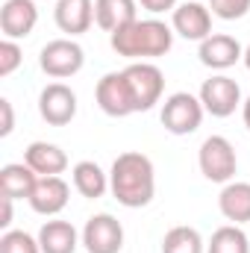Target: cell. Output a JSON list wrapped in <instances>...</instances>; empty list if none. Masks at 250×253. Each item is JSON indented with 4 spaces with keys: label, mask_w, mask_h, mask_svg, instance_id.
<instances>
[{
    "label": "cell",
    "mask_w": 250,
    "mask_h": 253,
    "mask_svg": "<svg viewBox=\"0 0 250 253\" xmlns=\"http://www.w3.org/2000/svg\"><path fill=\"white\" fill-rule=\"evenodd\" d=\"M109 191L126 209H141L156 194V168L150 156L138 150H126L112 162L109 171Z\"/></svg>",
    "instance_id": "1"
},
{
    "label": "cell",
    "mask_w": 250,
    "mask_h": 253,
    "mask_svg": "<svg viewBox=\"0 0 250 253\" xmlns=\"http://www.w3.org/2000/svg\"><path fill=\"white\" fill-rule=\"evenodd\" d=\"M109 44L118 56L132 59V62L159 59L174 47V30L159 18H135L132 24L109 36Z\"/></svg>",
    "instance_id": "2"
},
{
    "label": "cell",
    "mask_w": 250,
    "mask_h": 253,
    "mask_svg": "<svg viewBox=\"0 0 250 253\" xmlns=\"http://www.w3.org/2000/svg\"><path fill=\"white\" fill-rule=\"evenodd\" d=\"M197 165H200V174L209 180V183H233L236 171H239V156H236V147L230 144V138L224 135H209L203 144H200V153H197Z\"/></svg>",
    "instance_id": "3"
},
{
    "label": "cell",
    "mask_w": 250,
    "mask_h": 253,
    "mask_svg": "<svg viewBox=\"0 0 250 253\" xmlns=\"http://www.w3.org/2000/svg\"><path fill=\"white\" fill-rule=\"evenodd\" d=\"M124 80L132 97L135 112H147L162 100L165 91V74L153 62H129L124 68Z\"/></svg>",
    "instance_id": "4"
},
{
    "label": "cell",
    "mask_w": 250,
    "mask_h": 253,
    "mask_svg": "<svg viewBox=\"0 0 250 253\" xmlns=\"http://www.w3.org/2000/svg\"><path fill=\"white\" fill-rule=\"evenodd\" d=\"M39 65H42V71H44L47 77H53V80H68V77H74V74L83 71L85 53H83V47H80L74 39H53V42H47V44L42 47Z\"/></svg>",
    "instance_id": "5"
},
{
    "label": "cell",
    "mask_w": 250,
    "mask_h": 253,
    "mask_svg": "<svg viewBox=\"0 0 250 253\" xmlns=\"http://www.w3.org/2000/svg\"><path fill=\"white\" fill-rule=\"evenodd\" d=\"M203 115H206V109H203L200 97H194L188 91H177V94L165 97V103H162V126L174 135L194 132L203 124Z\"/></svg>",
    "instance_id": "6"
},
{
    "label": "cell",
    "mask_w": 250,
    "mask_h": 253,
    "mask_svg": "<svg viewBox=\"0 0 250 253\" xmlns=\"http://www.w3.org/2000/svg\"><path fill=\"white\" fill-rule=\"evenodd\" d=\"M200 103L203 109L212 115V118H230L239 103H242V88L233 77L227 74H218V77H209L203 85H200Z\"/></svg>",
    "instance_id": "7"
},
{
    "label": "cell",
    "mask_w": 250,
    "mask_h": 253,
    "mask_svg": "<svg viewBox=\"0 0 250 253\" xmlns=\"http://www.w3.org/2000/svg\"><path fill=\"white\" fill-rule=\"evenodd\" d=\"M83 245L88 253H121V248H124L121 221L109 212L91 215L83 227Z\"/></svg>",
    "instance_id": "8"
},
{
    "label": "cell",
    "mask_w": 250,
    "mask_h": 253,
    "mask_svg": "<svg viewBox=\"0 0 250 253\" xmlns=\"http://www.w3.org/2000/svg\"><path fill=\"white\" fill-rule=\"evenodd\" d=\"M94 97H97V106L109 118H126V115L135 112L129 88H126V80H124V71H109L106 77H100L97 88H94Z\"/></svg>",
    "instance_id": "9"
},
{
    "label": "cell",
    "mask_w": 250,
    "mask_h": 253,
    "mask_svg": "<svg viewBox=\"0 0 250 253\" xmlns=\"http://www.w3.org/2000/svg\"><path fill=\"white\" fill-rule=\"evenodd\" d=\"M39 112L50 126H65L77 115V94L65 83H50L39 94Z\"/></svg>",
    "instance_id": "10"
},
{
    "label": "cell",
    "mask_w": 250,
    "mask_h": 253,
    "mask_svg": "<svg viewBox=\"0 0 250 253\" xmlns=\"http://www.w3.org/2000/svg\"><path fill=\"white\" fill-rule=\"evenodd\" d=\"M197 56H200V62L206 65V68H212V71H227L239 59H245V50H242L239 39H233L227 33H212L209 39L200 42Z\"/></svg>",
    "instance_id": "11"
},
{
    "label": "cell",
    "mask_w": 250,
    "mask_h": 253,
    "mask_svg": "<svg viewBox=\"0 0 250 253\" xmlns=\"http://www.w3.org/2000/svg\"><path fill=\"white\" fill-rule=\"evenodd\" d=\"M39 24V9L36 0H6L0 6V30L6 39L18 42L27 39Z\"/></svg>",
    "instance_id": "12"
},
{
    "label": "cell",
    "mask_w": 250,
    "mask_h": 253,
    "mask_svg": "<svg viewBox=\"0 0 250 253\" xmlns=\"http://www.w3.org/2000/svg\"><path fill=\"white\" fill-rule=\"evenodd\" d=\"M171 24H174V33L183 36L186 42H203V39L212 36V12L203 3H197V0L180 3L174 9Z\"/></svg>",
    "instance_id": "13"
},
{
    "label": "cell",
    "mask_w": 250,
    "mask_h": 253,
    "mask_svg": "<svg viewBox=\"0 0 250 253\" xmlns=\"http://www.w3.org/2000/svg\"><path fill=\"white\" fill-rule=\"evenodd\" d=\"M68 197H71V186L62 177H39L36 189L30 194V206H33V212L53 218L68 206Z\"/></svg>",
    "instance_id": "14"
},
{
    "label": "cell",
    "mask_w": 250,
    "mask_h": 253,
    "mask_svg": "<svg viewBox=\"0 0 250 253\" xmlns=\"http://www.w3.org/2000/svg\"><path fill=\"white\" fill-rule=\"evenodd\" d=\"M56 27L68 36H83L94 24V0H56Z\"/></svg>",
    "instance_id": "15"
},
{
    "label": "cell",
    "mask_w": 250,
    "mask_h": 253,
    "mask_svg": "<svg viewBox=\"0 0 250 253\" xmlns=\"http://www.w3.org/2000/svg\"><path fill=\"white\" fill-rule=\"evenodd\" d=\"M24 162L39 174V177H59L65 168H68V156L59 144H50V141H33L27 150H24Z\"/></svg>",
    "instance_id": "16"
},
{
    "label": "cell",
    "mask_w": 250,
    "mask_h": 253,
    "mask_svg": "<svg viewBox=\"0 0 250 253\" xmlns=\"http://www.w3.org/2000/svg\"><path fill=\"white\" fill-rule=\"evenodd\" d=\"M135 12H138V0H94V24L109 36L132 24L138 18Z\"/></svg>",
    "instance_id": "17"
},
{
    "label": "cell",
    "mask_w": 250,
    "mask_h": 253,
    "mask_svg": "<svg viewBox=\"0 0 250 253\" xmlns=\"http://www.w3.org/2000/svg\"><path fill=\"white\" fill-rule=\"evenodd\" d=\"M36 183H39V174L27 162H12V165H3L0 168V194L3 197H12V200L27 197L30 200Z\"/></svg>",
    "instance_id": "18"
},
{
    "label": "cell",
    "mask_w": 250,
    "mask_h": 253,
    "mask_svg": "<svg viewBox=\"0 0 250 253\" xmlns=\"http://www.w3.org/2000/svg\"><path fill=\"white\" fill-rule=\"evenodd\" d=\"M218 209L233 224L250 221V183H227L218 194Z\"/></svg>",
    "instance_id": "19"
},
{
    "label": "cell",
    "mask_w": 250,
    "mask_h": 253,
    "mask_svg": "<svg viewBox=\"0 0 250 253\" xmlns=\"http://www.w3.org/2000/svg\"><path fill=\"white\" fill-rule=\"evenodd\" d=\"M71 180H74V189L88 200H97L109 191V174H103V168L91 159L77 162L74 171H71Z\"/></svg>",
    "instance_id": "20"
},
{
    "label": "cell",
    "mask_w": 250,
    "mask_h": 253,
    "mask_svg": "<svg viewBox=\"0 0 250 253\" xmlns=\"http://www.w3.org/2000/svg\"><path fill=\"white\" fill-rule=\"evenodd\" d=\"M42 253H74L80 245V236L71 221H47L39 230Z\"/></svg>",
    "instance_id": "21"
},
{
    "label": "cell",
    "mask_w": 250,
    "mask_h": 253,
    "mask_svg": "<svg viewBox=\"0 0 250 253\" xmlns=\"http://www.w3.org/2000/svg\"><path fill=\"white\" fill-rule=\"evenodd\" d=\"M206 251V242L203 236L194 230V227H171L162 239V253H203Z\"/></svg>",
    "instance_id": "22"
},
{
    "label": "cell",
    "mask_w": 250,
    "mask_h": 253,
    "mask_svg": "<svg viewBox=\"0 0 250 253\" xmlns=\"http://www.w3.org/2000/svg\"><path fill=\"white\" fill-rule=\"evenodd\" d=\"M206 253H250V242L239 224H227L212 233Z\"/></svg>",
    "instance_id": "23"
},
{
    "label": "cell",
    "mask_w": 250,
    "mask_h": 253,
    "mask_svg": "<svg viewBox=\"0 0 250 253\" xmlns=\"http://www.w3.org/2000/svg\"><path fill=\"white\" fill-rule=\"evenodd\" d=\"M0 253H42V245L24 230H6L0 236Z\"/></svg>",
    "instance_id": "24"
},
{
    "label": "cell",
    "mask_w": 250,
    "mask_h": 253,
    "mask_svg": "<svg viewBox=\"0 0 250 253\" xmlns=\"http://www.w3.org/2000/svg\"><path fill=\"white\" fill-rule=\"evenodd\" d=\"M209 9L221 21H239L250 12V0H209Z\"/></svg>",
    "instance_id": "25"
},
{
    "label": "cell",
    "mask_w": 250,
    "mask_h": 253,
    "mask_svg": "<svg viewBox=\"0 0 250 253\" xmlns=\"http://www.w3.org/2000/svg\"><path fill=\"white\" fill-rule=\"evenodd\" d=\"M24 62V53H21V47H18V42H12V39H3L0 42V77H9V74H15L18 68Z\"/></svg>",
    "instance_id": "26"
},
{
    "label": "cell",
    "mask_w": 250,
    "mask_h": 253,
    "mask_svg": "<svg viewBox=\"0 0 250 253\" xmlns=\"http://www.w3.org/2000/svg\"><path fill=\"white\" fill-rule=\"evenodd\" d=\"M0 115H3V124H0V135H12L15 129V112H12V100L9 97H0Z\"/></svg>",
    "instance_id": "27"
},
{
    "label": "cell",
    "mask_w": 250,
    "mask_h": 253,
    "mask_svg": "<svg viewBox=\"0 0 250 253\" xmlns=\"http://www.w3.org/2000/svg\"><path fill=\"white\" fill-rule=\"evenodd\" d=\"M141 9H147L150 15H162L168 9H177V0H138Z\"/></svg>",
    "instance_id": "28"
},
{
    "label": "cell",
    "mask_w": 250,
    "mask_h": 253,
    "mask_svg": "<svg viewBox=\"0 0 250 253\" xmlns=\"http://www.w3.org/2000/svg\"><path fill=\"white\" fill-rule=\"evenodd\" d=\"M0 203H3V212H0V227H3V230H9V224H12V197H3V194H0Z\"/></svg>",
    "instance_id": "29"
},
{
    "label": "cell",
    "mask_w": 250,
    "mask_h": 253,
    "mask_svg": "<svg viewBox=\"0 0 250 253\" xmlns=\"http://www.w3.org/2000/svg\"><path fill=\"white\" fill-rule=\"evenodd\" d=\"M242 115H245V126L250 129V97L245 100V109H242Z\"/></svg>",
    "instance_id": "30"
},
{
    "label": "cell",
    "mask_w": 250,
    "mask_h": 253,
    "mask_svg": "<svg viewBox=\"0 0 250 253\" xmlns=\"http://www.w3.org/2000/svg\"><path fill=\"white\" fill-rule=\"evenodd\" d=\"M245 68H248V71H250V44H248V47H245Z\"/></svg>",
    "instance_id": "31"
}]
</instances>
